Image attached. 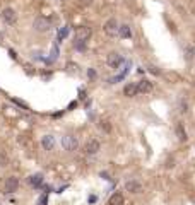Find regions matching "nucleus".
Instances as JSON below:
<instances>
[{
  "label": "nucleus",
  "mask_w": 195,
  "mask_h": 205,
  "mask_svg": "<svg viewBox=\"0 0 195 205\" xmlns=\"http://www.w3.org/2000/svg\"><path fill=\"white\" fill-rule=\"evenodd\" d=\"M33 27H34V31H38V33H46V31L52 29V21H50L48 17L40 15V17H36L33 21Z\"/></svg>",
  "instance_id": "nucleus-1"
},
{
  "label": "nucleus",
  "mask_w": 195,
  "mask_h": 205,
  "mask_svg": "<svg viewBox=\"0 0 195 205\" xmlns=\"http://www.w3.org/2000/svg\"><path fill=\"white\" fill-rule=\"evenodd\" d=\"M118 27H120V24H118V21L115 17H111V19H108L106 22H104V26H103V29H104V33L108 34V36H117L118 34Z\"/></svg>",
  "instance_id": "nucleus-2"
},
{
  "label": "nucleus",
  "mask_w": 195,
  "mask_h": 205,
  "mask_svg": "<svg viewBox=\"0 0 195 205\" xmlns=\"http://www.w3.org/2000/svg\"><path fill=\"white\" fill-rule=\"evenodd\" d=\"M123 62H125V60H123V56H121L120 53H117V51H111L110 55L106 56V63L111 67V69H118V67H120Z\"/></svg>",
  "instance_id": "nucleus-3"
},
{
  "label": "nucleus",
  "mask_w": 195,
  "mask_h": 205,
  "mask_svg": "<svg viewBox=\"0 0 195 205\" xmlns=\"http://www.w3.org/2000/svg\"><path fill=\"white\" fill-rule=\"evenodd\" d=\"M77 139L75 137H72V135H63L62 137V147L65 150H69V152H74L75 149H77Z\"/></svg>",
  "instance_id": "nucleus-4"
},
{
  "label": "nucleus",
  "mask_w": 195,
  "mask_h": 205,
  "mask_svg": "<svg viewBox=\"0 0 195 205\" xmlns=\"http://www.w3.org/2000/svg\"><path fill=\"white\" fill-rule=\"evenodd\" d=\"M91 34H92L91 27H87V26H81V27L75 29V41H87L89 38H91Z\"/></svg>",
  "instance_id": "nucleus-5"
},
{
  "label": "nucleus",
  "mask_w": 195,
  "mask_h": 205,
  "mask_svg": "<svg viewBox=\"0 0 195 205\" xmlns=\"http://www.w3.org/2000/svg\"><path fill=\"white\" fill-rule=\"evenodd\" d=\"M2 19H4L9 26H14L15 21H17V14H15L14 9L7 7V9H4V10H2Z\"/></svg>",
  "instance_id": "nucleus-6"
},
{
  "label": "nucleus",
  "mask_w": 195,
  "mask_h": 205,
  "mask_svg": "<svg viewBox=\"0 0 195 205\" xmlns=\"http://www.w3.org/2000/svg\"><path fill=\"white\" fill-rule=\"evenodd\" d=\"M152 91V82L147 81V79H142V81L137 82V92L139 94H146V92Z\"/></svg>",
  "instance_id": "nucleus-7"
},
{
  "label": "nucleus",
  "mask_w": 195,
  "mask_h": 205,
  "mask_svg": "<svg viewBox=\"0 0 195 205\" xmlns=\"http://www.w3.org/2000/svg\"><path fill=\"white\" fill-rule=\"evenodd\" d=\"M101 149V144L98 142V140H89L87 144H86V154H89V156H94V154H98Z\"/></svg>",
  "instance_id": "nucleus-8"
},
{
  "label": "nucleus",
  "mask_w": 195,
  "mask_h": 205,
  "mask_svg": "<svg viewBox=\"0 0 195 205\" xmlns=\"http://www.w3.org/2000/svg\"><path fill=\"white\" fill-rule=\"evenodd\" d=\"M19 188V179L15 176H11L7 178V183H5V193H14Z\"/></svg>",
  "instance_id": "nucleus-9"
},
{
  "label": "nucleus",
  "mask_w": 195,
  "mask_h": 205,
  "mask_svg": "<svg viewBox=\"0 0 195 205\" xmlns=\"http://www.w3.org/2000/svg\"><path fill=\"white\" fill-rule=\"evenodd\" d=\"M125 190L130 191V193H140L142 191V183L140 181H127L125 183Z\"/></svg>",
  "instance_id": "nucleus-10"
},
{
  "label": "nucleus",
  "mask_w": 195,
  "mask_h": 205,
  "mask_svg": "<svg viewBox=\"0 0 195 205\" xmlns=\"http://www.w3.org/2000/svg\"><path fill=\"white\" fill-rule=\"evenodd\" d=\"M41 145H43L45 150H53L55 149V137L53 135H45L41 139Z\"/></svg>",
  "instance_id": "nucleus-11"
},
{
  "label": "nucleus",
  "mask_w": 195,
  "mask_h": 205,
  "mask_svg": "<svg viewBox=\"0 0 195 205\" xmlns=\"http://www.w3.org/2000/svg\"><path fill=\"white\" fill-rule=\"evenodd\" d=\"M123 94H125L127 98H134V96L139 94V92H137V82H129V84L123 87Z\"/></svg>",
  "instance_id": "nucleus-12"
},
{
  "label": "nucleus",
  "mask_w": 195,
  "mask_h": 205,
  "mask_svg": "<svg viewBox=\"0 0 195 205\" xmlns=\"http://www.w3.org/2000/svg\"><path fill=\"white\" fill-rule=\"evenodd\" d=\"M118 36L121 38V40H129V38H132V27H130L129 24H123L118 27Z\"/></svg>",
  "instance_id": "nucleus-13"
},
{
  "label": "nucleus",
  "mask_w": 195,
  "mask_h": 205,
  "mask_svg": "<svg viewBox=\"0 0 195 205\" xmlns=\"http://www.w3.org/2000/svg\"><path fill=\"white\" fill-rule=\"evenodd\" d=\"M125 203V198H123V195L121 193H113L110 197V200H108V205H123Z\"/></svg>",
  "instance_id": "nucleus-14"
},
{
  "label": "nucleus",
  "mask_w": 195,
  "mask_h": 205,
  "mask_svg": "<svg viewBox=\"0 0 195 205\" xmlns=\"http://www.w3.org/2000/svg\"><path fill=\"white\" fill-rule=\"evenodd\" d=\"M29 185L31 186H34V188H40L41 186V183H43V174H40V173H36V174H33V176H29Z\"/></svg>",
  "instance_id": "nucleus-15"
},
{
  "label": "nucleus",
  "mask_w": 195,
  "mask_h": 205,
  "mask_svg": "<svg viewBox=\"0 0 195 205\" xmlns=\"http://www.w3.org/2000/svg\"><path fill=\"white\" fill-rule=\"evenodd\" d=\"M175 133H176V137H178V140L180 142H187V132H185V128H183V125L181 123H178L176 127H175Z\"/></svg>",
  "instance_id": "nucleus-16"
},
{
  "label": "nucleus",
  "mask_w": 195,
  "mask_h": 205,
  "mask_svg": "<svg viewBox=\"0 0 195 205\" xmlns=\"http://www.w3.org/2000/svg\"><path fill=\"white\" fill-rule=\"evenodd\" d=\"M193 56H195V48L192 46V44H187V46H185V60H187V62H192Z\"/></svg>",
  "instance_id": "nucleus-17"
},
{
  "label": "nucleus",
  "mask_w": 195,
  "mask_h": 205,
  "mask_svg": "<svg viewBox=\"0 0 195 205\" xmlns=\"http://www.w3.org/2000/svg\"><path fill=\"white\" fill-rule=\"evenodd\" d=\"M86 44H87V41H74V46L77 51H86Z\"/></svg>",
  "instance_id": "nucleus-18"
},
{
  "label": "nucleus",
  "mask_w": 195,
  "mask_h": 205,
  "mask_svg": "<svg viewBox=\"0 0 195 205\" xmlns=\"http://www.w3.org/2000/svg\"><path fill=\"white\" fill-rule=\"evenodd\" d=\"M100 127H101V130H104L106 133H108V132H111V125L108 123V121H101Z\"/></svg>",
  "instance_id": "nucleus-19"
},
{
  "label": "nucleus",
  "mask_w": 195,
  "mask_h": 205,
  "mask_svg": "<svg viewBox=\"0 0 195 205\" xmlns=\"http://www.w3.org/2000/svg\"><path fill=\"white\" fill-rule=\"evenodd\" d=\"M67 34H69V26H65V27H63V29H62V31H60V33H58V40L62 41L63 38L67 36Z\"/></svg>",
  "instance_id": "nucleus-20"
},
{
  "label": "nucleus",
  "mask_w": 195,
  "mask_h": 205,
  "mask_svg": "<svg viewBox=\"0 0 195 205\" xmlns=\"http://www.w3.org/2000/svg\"><path fill=\"white\" fill-rule=\"evenodd\" d=\"M180 111H181V113H187V111H188V102L183 101V99L180 101Z\"/></svg>",
  "instance_id": "nucleus-21"
},
{
  "label": "nucleus",
  "mask_w": 195,
  "mask_h": 205,
  "mask_svg": "<svg viewBox=\"0 0 195 205\" xmlns=\"http://www.w3.org/2000/svg\"><path fill=\"white\" fill-rule=\"evenodd\" d=\"M12 101L15 102V104H19V106L22 108V110H29V108H28V104L26 102H22V101H19V99H12Z\"/></svg>",
  "instance_id": "nucleus-22"
},
{
  "label": "nucleus",
  "mask_w": 195,
  "mask_h": 205,
  "mask_svg": "<svg viewBox=\"0 0 195 205\" xmlns=\"http://www.w3.org/2000/svg\"><path fill=\"white\" fill-rule=\"evenodd\" d=\"M149 72H151V73H154V75H159V73H161V70H159L158 67L151 65V67H149Z\"/></svg>",
  "instance_id": "nucleus-23"
},
{
  "label": "nucleus",
  "mask_w": 195,
  "mask_h": 205,
  "mask_svg": "<svg viewBox=\"0 0 195 205\" xmlns=\"http://www.w3.org/2000/svg\"><path fill=\"white\" fill-rule=\"evenodd\" d=\"M87 77L91 79V81H94V79H96V70L94 69H89L87 70Z\"/></svg>",
  "instance_id": "nucleus-24"
},
{
  "label": "nucleus",
  "mask_w": 195,
  "mask_h": 205,
  "mask_svg": "<svg viewBox=\"0 0 195 205\" xmlns=\"http://www.w3.org/2000/svg\"><path fill=\"white\" fill-rule=\"evenodd\" d=\"M67 70H70V72H77V65H75V63H67Z\"/></svg>",
  "instance_id": "nucleus-25"
},
{
  "label": "nucleus",
  "mask_w": 195,
  "mask_h": 205,
  "mask_svg": "<svg viewBox=\"0 0 195 205\" xmlns=\"http://www.w3.org/2000/svg\"><path fill=\"white\" fill-rule=\"evenodd\" d=\"M46 202H48V197H46V195H43V197L40 198V202H38V205H46Z\"/></svg>",
  "instance_id": "nucleus-26"
},
{
  "label": "nucleus",
  "mask_w": 195,
  "mask_h": 205,
  "mask_svg": "<svg viewBox=\"0 0 195 205\" xmlns=\"http://www.w3.org/2000/svg\"><path fill=\"white\" fill-rule=\"evenodd\" d=\"M81 4H82V5H91L92 0H81Z\"/></svg>",
  "instance_id": "nucleus-27"
},
{
  "label": "nucleus",
  "mask_w": 195,
  "mask_h": 205,
  "mask_svg": "<svg viewBox=\"0 0 195 205\" xmlns=\"http://www.w3.org/2000/svg\"><path fill=\"white\" fill-rule=\"evenodd\" d=\"M9 55H11L12 58H15V56H17V55H15V51H14V50H9Z\"/></svg>",
  "instance_id": "nucleus-28"
},
{
  "label": "nucleus",
  "mask_w": 195,
  "mask_h": 205,
  "mask_svg": "<svg viewBox=\"0 0 195 205\" xmlns=\"http://www.w3.org/2000/svg\"><path fill=\"white\" fill-rule=\"evenodd\" d=\"M96 200H98V198H96V197H94V195H92V197H89V202H91V203H94V202H96Z\"/></svg>",
  "instance_id": "nucleus-29"
},
{
  "label": "nucleus",
  "mask_w": 195,
  "mask_h": 205,
  "mask_svg": "<svg viewBox=\"0 0 195 205\" xmlns=\"http://www.w3.org/2000/svg\"><path fill=\"white\" fill-rule=\"evenodd\" d=\"M193 84H195V82H193Z\"/></svg>",
  "instance_id": "nucleus-30"
}]
</instances>
